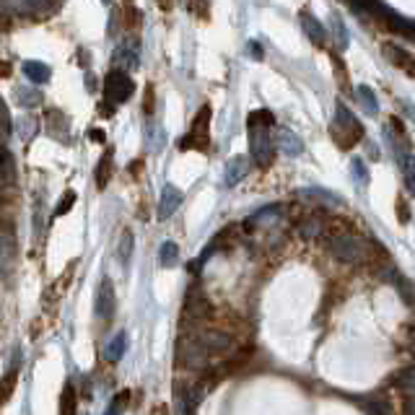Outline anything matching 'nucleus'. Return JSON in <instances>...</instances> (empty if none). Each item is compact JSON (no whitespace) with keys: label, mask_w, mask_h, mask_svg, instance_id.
<instances>
[{"label":"nucleus","mask_w":415,"mask_h":415,"mask_svg":"<svg viewBox=\"0 0 415 415\" xmlns=\"http://www.w3.org/2000/svg\"><path fill=\"white\" fill-rule=\"evenodd\" d=\"M272 115L267 109H257L247 117V133H250V153L260 169H267L275 161V143H272Z\"/></svg>","instance_id":"f257e3e1"},{"label":"nucleus","mask_w":415,"mask_h":415,"mask_svg":"<svg viewBox=\"0 0 415 415\" xmlns=\"http://www.w3.org/2000/svg\"><path fill=\"white\" fill-rule=\"evenodd\" d=\"M324 234H327V239H324L327 252L337 260V262H345V265H364V262H369V260L374 257L372 244L366 242V239H361L358 234H353V231L329 229V231H324Z\"/></svg>","instance_id":"f03ea898"},{"label":"nucleus","mask_w":415,"mask_h":415,"mask_svg":"<svg viewBox=\"0 0 415 415\" xmlns=\"http://www.w3.org/2000/svg\"><path fill=\"white\" fill-rule=\"evenodd\" d=\"M329 138L335 140L337 148L343 150H351L356 143L364 140V125L353 115L351 109L345 107L343 101H337V109H335V120L329 125Z\"/></svg>","instance_id":"7ed1b4c3"},{"label":"nucleus","mask_w":415,"mask_h":415,"mask_svg":"<svg viewBox=\"0 0 415 415\" xmlns=\"http://www.w3.org/2000/svg\"><path fill=\"white\" fill-rule=\"evenodd\" d=\"M177 364L182 369L190 372H203L210 364V351L205 348V343L200 340V332H182V337L177 340Z\"/></svg>","instance_id":"20e7f679"},{"label":"nucleus","mask_w":415,"mask_h":415,"mask_svg":"<svg viewBox=\"0 0 415 415\" xmlns=\"http://www.w3.org/2000/svg\"><path fill=\"white\" fill-rule=\"evenodd\" d=\"M210 115H213V109L205 104L195 115L193 125H190V133L179 140V150H203V153L210 150Z\"/></svg>","instance_id":"39448f33"},{"label":"nucleus","mask_w":415,"mask_h":415,"mask_svg":"<svg viewBox=\"0 0 415 415\" xmlns=\"http://www.w3.org/2000/svg\"><path fill=\"white\" fill-rule=\"evenodd\" d=\"M182 314H185L182 317V322L193 324V327H198V324H203L205 319L213 317V307H210V301H208L205 291H203L200 286H193L187 291L185 312H182Z\"/></svg>","instance_id":"423d86ee"},{"label":"nucleus","mask_w":415,"mask_h":415,"mask_svg":"<svg viewBox=\"0 0 415 415\" xmlns=\"http://www.w3.org/2000/svg\"><path fill=\"white\" fill-rule=\"evenodd\" d=\"M135 93V83L130 78L128 71H120V68H112L104 78V96L112 104H125Z\"/></svg>","instance_id":"0eeeda50"},{"label":"nucleus","mask_w":415,"mask_h":415,"mask_svg":"<svg viewBox=\"0 0 415 415\" xmlns=\"http://www.w3.org/2000/svg\"><path fill=\"white\" fill-rule=\"evenodd\" d=\"M44 125H47V135L55 138L58 143H71V120L63 109H47L44 112Z\"/></svg>","instance_id":"6e6552de"},{"label":"nucleus","mask_w":415,"mask_h":415,"mask_svg":"<svg viewBox=\"0 0 415 415\" xmlns=\"http://www.w3.org/2000/svg\"><path fill=\"white\" fill-rule=\"evenodd\" d=\"M115 283L109 278L101 280L99 291H96V304H93V314L99 317L101 322H107V319H112V314H115Z\"/></svg>","instance_id":"1a4fd4ad"},{"label":"nucleus","mask_w":415,"mask_h":415,"mask_svg":"<svg viewBox=\"0 0 415 415\" xmlns=\"http://www.w3.org/2000/svg\"><path fill=\"white\" fill-rule=\"evenodd\" d=\"M200 340L205 343L210 356H223V353H229L234 348V337L229 332H221V329H203Z\"/></svg>","instance_id":"9d476101"},{"label":"nucleus","mask_w":415,"mask_h":415,"mask_svg":"<svg viewBox=\"0 0 415 415\" xmlns=\"http://www.w3.org/2000/svg\"><path fill=\"white\" fill-rule=\"evenodd\" d=\"M112 63H115V68H120V71H135L138 65H140V47H138L135 39L120 44L115 50Z\"/></svg>","instance_id":"9b49d317"},{"label":"nucleus","mask_w":415,"mask_h":415,"mask_svg":"<svg viewBox=\"0 0 415 415\" xmlns=\"http://www.w3.org/2000/svg\"><path fill=\"white\" fill-rule=\"evenodd\" d=\"M182 190L174 185H166L164 190H161V200H158V221H166V218H172L174 213L179 210V205H182Z\"/></svg>","instance_id":"f8f14e48"},{"label":"nucleus","mask_w":415,"mask_h":415,"mask_svg":"<svg viewBox=\"0 0 415 415\" xmlns=\"http://www.w3.org/2000/svg\"><path fill=\"white\" fill-rule=\"evenodd\" d=\"M381 55H384L394 68H400L402 73H408V76L415 78V58L410 52H405L402 47H397V44H384V47H381Z\"/></svg>","instance_id":"ddd939ff"},{"label":"nucleus","mask_w":415,"mask_h":415,"mask_svg":"<svg viewBox=\"0 0 415 415\" xmlns=\"http://www.w3.org/2000/svg\"><path fill=\"white\" fill-rule=\"evenodd\" d=\"M299 24H301V29H304V34L309 36V42L314 44V47H324V42H327V34H324V26L317 21L314 16L307 14V11H301V14H299Z\"/></svg>","instance_id":"4468645a"},{"label":"nucleus","mask_w":415,"mask_h":415,"mask_svg":"<svg viewBox=\"0 0 415 415\" xmlns=\"http://www.w3.org/2000/svg\"><path fill=\"white\" fill-rule=\"evenodd\" d=\"M278 145L286 156H301V153H304V140H301L291 128L278 130Z\"/></svg>","instance_id":"2eb2a0df"},{"label":"nucleus","mask_w":415,"mask_h":415,"mask_svg":"<svg viewBox=\"0 0 415 415\" xmlns=\"http://www.w3.org/2000/svg\"><path fill=\"white\" fill-rule=\"evenodd\" d=\"M324 231H327V221H324L319 213L304 215V221L299 223L301 239H314V237H319V234H324Z\"/></svg>","instance_id":"dca6fc26"},{"label":"nucleus","mask_w":415,"mask_h":415,"mask_svg":"<svg viewBox=\"0 0 415 415\" xmlns=\"http://www.w3.org/2000/svg\"><path fill=\"white\" fill-rule=\"evenodd\" d=\"M16 260V239L6 231H0V275H6L14 267Z\"/></svg>","instance_id":"f3484780"},{"label":"nucleus","mask_w":415,"mask_h":415,"mask_svg":"<svg viewBox=\"0 0 415 415\" xmlns=\"http://www.w3.org/2000/svg\"><path fill=\"white\" fill-rule=\"evenodd\" d=\"M16 185V161L14 153L0 145V187H14Z\"/></svg>","instance_id":"a211bd4d"},{"label":"nucleus","mask_w":415,"mask_h":415,"mask_svg":"<svg viewBox=\"0 0 415 415\" xmlns=\"http://www.w3.org/2000/svg\"><path fill=\"white\" fill-rule=\"evenodd\" d=\"M24 76L31 81V83H47L52 78L50 65L42 63V60H24Z\"/></svg>","instance_id":"6ab92c4d"},{"label":"nucleus","mask_w":415,"mask_h":415,"mask_svg":"<svg viewBox=\"0 0 415 415\" xmlns=\"http://www.w3.org/2000/svg\"><path fill=\"white\" fill-rule=\"evenodd\" d=\"M247 172H250V161L244 156H234L229 164H226V185L237 187L239 182L247 177Z\"/></svg>","instance_id":"aec40b11"},{"label":"nucleus","mask_w":415,"mask_h":415,"mask_svg":"<svg viewBox=\"0 0 415 415\" xmlns=\"http://www.w3.org/2000/svg\"><path fill=\"white\" fill-rule=\"evenodd\" d=\"M392 386L394 389H400L402 394H408V397H415V366L410 369H402L392 376Z\"/></svg>","instance_id":"412c9836"},{"label":"nucleus","mask_w":415,"mask_h":415,"mask_svg":"<svg viewBox=\"0 0 415 415\" xmlns=\"http://www.w3.org/2000/svg\"><path fill=\"white\" fill-rule=\"evenodd\" d=\"M16 379H19V353H16L14 364L8 369L6 379L0 381V408H3V402L11 400V394H14V386H16Z\"/></svg>","instance_id":"4be33fe9"},{"label":"nucleus","mask_w":415,"mask_h":415,"mask_svg":"<svg viewBox=\"0 0 415 415\" xmlns=\"http://www.w3.org/2000/svg\"><path fill=\"white\" fill-rule=\"evenodd\" d=\"M16 101H19V107H24V109L42 107V93L36 91L34 86H19L16 88Z\"/></svg>","instance_id":"5701e85b"},{"label":"nucleus","mask_w":415,"mask_h":415,"mask_svg":"<svg viewBox=\"0 0 415 415\" xmlns=\"http://www.w3.org/2000/svg\"><path fill=\"white\" fill-rule=\"evenodd\" d=\"M356 99H358V104L364 107L366 115H376V112H379V101H376V93H374L372 86H358Z\"/></svg>","instance_id":"b1692460"},{"label":"nucleus","mask_w":415,"mask_h":415,"mask_svg":"<svg viewBox=\"0 0 415 415\" xmlns=\"http://www.w3.org/2000/svg\"><path fill=\"white\" fill-rule=\"evenodd\" d=\"M52 3L55 0H19V8L26 16H44L52 11Z\"/></svg>","instance_id":"393cba45"},{"label":"nucleus","mask_w":415,"mask_h":415,"mask_svg":"<svg viewBox=\"0 0 415 415\" xmlns=\"http://www.w3.org/2000/svg\"><path fill=\"white\" fill-rule=\"evenodd\" d=\"M36 133H39V120L34 115H24L19 120V135H21V140L24 143H31L36 138Z\"/></svg>","instance_id":"a878e982"},{"label":"nucleus","mask_w":415,"mask_h":415,"mask_svg":"<svg viewBox=\"0 0 415 415\" xmlns=\"http://www.w3.org/2000/svg\"><path fill=\"white\" fill-rule=\"evenodd\" d=\"M109 177H112V148L99 158V166H96V187L104 190L109 185Z\"/></svg>","instance_id":"bb28decb"},{"label":"nucleus","mask_w":415,"mask_h":415,"mask_svg":"<svg viewBox=\"0 0 415 415\" xmlns=\"http://www.w3.org/2000/svg\"><path fill=\"white\" fill-rule=\"evenodd\" d=\"M179 262V247L174 242H164L158 250V265L161 267H174Z\"/></svg>","instance_id":"cd10ccee"},{"label":"nucleus","mask_w":415,"mask_h":415,"mask_svg":"<svg viewBox=\"0 0 415 415\" xmlns=\"http://www.w3.org/2000/svg\"><path fill=\"white\" fill-rule=\"evenodd\" d=\"M125 348H128V337H125V332H117V335L107 343V358L112 364H117V361L125 356Z\"/></svg>","instance_id":"c85d7f7f"},{"label":"nucleus","mask_w":415,"mask_h":415,"mask_svg":"<svg viewBox=\"0 0 415 415\" xmlns=\"http://www.w3.org/2000/svg\"><path fill=\"white\" fill-rule=\"evenodd\" d=\"M392 283L397 286V291H400L402 301L408 304V307L415 309V286L410 283V280H405L402 275H392Z\"/></svg>","instance_id":"c756f323"},{"label":"nucleus","mask_w":415,"mask_h":415,"mask_svg":"<svg viewBox=\"0 0 415 415\" xmlns=\"http://www.w3.org/2000/svg\"><path fill=\"white\" fill-rule=\"evenodd\" d=\"M133 244H135L133 234H130V231H125V234H122V239H120V247H117V260H120L122 267H128L130 255H133Z\"/></svg>","instance_id":"7c9ffc66"},{"label":"nucleus","mask_w":415,"mask_h":415,"mask_svg":"<svg viewBox=\"0 0 415 415\" xmlns=\"http://www.w3.org/2000/svg\"><path fill=\"white\" fill-rule=\"evenodd\" d=\"M76 389H73V384H68L63 389V402H60V413H76Z\"/></svg>","instance_id":"2f4dec72"},{"label":"nucleus","mask_w":415,"mask_h":415,"mask_svg":"<svg viewBox=\"0 0 415 415\" xmlns=\"http://www.w3.org/2000/svg\"><path fill=\"white\" fill-rule=\"evenodd\" d=\"M332 31H335V39H337V47H348V29L343 26V21H340V16H332Z\"/></svg>","instance_id":"473e14b6"},{"label":"nucleus","mask_w":415,"mask_h":415,"mask_svg":"<svg viewBox=\"0 0 415 415\" xmlns=\"http://www.w3.org/2000/svg\"><path fill=\"white\" fill-rule=\"evenodd\" d=\"M76 200H78V195L73 193V190H68V193L63 195V200L58 203V208H55V215H65V213H71V208L76 205Z\"/></svg>","instance_id":"72a5a7b5"},{"label":"nucleus","mask_w":415,"mask_h":415,"mask_svg":"<svg viewBox=\"0 0 415 415\" xmlns=\"http://www.w3.org/2000/svg\"><path fill=\"white\" fill-rule=\"evenodd\" d=\"M402 169H405V182H408V190L415 195V156H408L402 161Z\"/></svg>","instance_id":"f704fd0d"},{"label":"nucleus","mask_w":415,"mask_h":415,"mask_svg":"<svg viewBox=\"0 0 415 415\" xmlns=\"http://www.w3.org/2000/svg\"><path fill=\"white\" fill-rule=\"evenodd\" d=\"M351 169H353V177H356L358 187H366V185H369V172L364 169V161H361V158H353Z\"/></svg>","instance_id":"c9c22d12"},{"label":"nucleus","mask_w":415,"mask_h":415,"mask_svg":"<svg viewBox=\"0 0 415 415\" xmlns=\"http://www.w3.org/2000/svg\"><path fill=\"white\" fill-rule=\"evenodd\" d=\"M332 63H335V78L337 83H340V88H351V83H348V71H343V60L337 58V55H332Z\"/></svg>","instance_id":"e433bc0d"},{"label":"nucleus","mask_w":415,"mask_h":415,"mask_svg":"<svg viewBox=\"0 0 415 415\" xmlns=\"http://www.w3.org/2000/svg\"><path fill=\"white\" fill-rule=\"evenodd\" d=\"M3 133H6V138H8V133H11V115H8L3 99H0V135H3Z\"/></svg>","instance_id":"4c0bfd02"},{"label":"nucleus","mask_w":415,"mask_h":415,"mask_svg":"<svg viewBox=\"0 0 415 415\" xmlns=\"http://www.w3.org/2000/svg\"><path fill=\"white\" fill-rule=\"evenodd\" d=\"M397 221L402 223V226H405V223L410 221V205H405V198H397Z\"/></svg>","instance_id":"58836bf2"},{"label":"nucleus","mask_w":415,"mask_h":415,"mask_svg":"<svg viewBox=\"0 0 415 415\" xmlns=\"http://www.w3.org/2000/svg\"><path fill=\"white\" fill-rule=\"evenodd\" d=\"M400 337H402V343H405V348L415 356V327H405Z\"/></svg>","instance_id":"ea45409f"},{"label":"nucleus","mask_w":415,"mask_h":415,"mask_svg":"<svg viewBox=\"0 0 415 415\" xmlns=\"http://www.w3.org/2000/svg\"><path fill=\"white\" fill-rule=\"evenodd\" d=\"M128 397H130V392H120V394H117V400H115V405L109 408V413H120V410H122V402L128 400Z\"/></svg>","instance_id":"a19ab883"},{"label":"nucleus","mask_w":415,"mask_h":415,"mask_svg":"<svg viewBox=\"0 0 415 415\" xmlns=\"http://www.w3.org/2000/svg\"><path fill=\"white\" fill-rule=\"evenodd\" d=\"M250 52H252V58H257V60L265 58V52L260 50V44H257V42H250Z\"/></svg>","instance_id":"79ce46f5"},{"label":"nucleus","mask_w":415,"mask_h":415,"mask_svg":"<svg viewBox=\"0 0 415 415\" xmlns=\"http://www.w3.org/2000/svg\"><path fill=\"white\" fill-rule=\"evenodd\" d=\"M145 112H153V88L148 86V91H145Z\"/></svg>","instance_id":"37998d69"},{"label":"nucleus","mask_w":415,"mask_h":415,"mask_svg":"<svg viewBox=\"0 0 415 415\" xmlns=\"http://www.w3.org/2000/svg\"><path fill=\"white\" fill-rule=\"evenodd\" d=\"M86 88L88 91H96V76L93 73H86Z\"/></svg>","instance_id":"c03bdc74"},{"label":"nucleus","mask_w":415,"mask_h":415,"mask_svg":"<svg viewBox=\"0 0 415 415\" xmlns=\"http://www.w3.org/2000/svg\"><path fill=\"white\" fill-rule=\"evenodd\" d=\"M6 76H11V65L0 63V78H6Z\"/></svg>","instance_id":"a18cd8bd"},{"label":"nucleus","mask_w":415,"mask_h":415,"mask_svg":"<svg viewBox=\"0 0 415 415\" xmlns=\"http://www.w3.org/2000/svg\"><path fill=\"white\" fill-rule=\"evenodd\" d=\"M405 413H415V402H413V397H408V402H405Z\"/></svg>","instance_id":"49530a36"},{"label":"nucleus","mask_w":415,"mask_h":415,"mask_svg":"<svg viewBox=\"0 0 415 415\" xmlns=\"http://www.w3.org/2000/svg\"><path fill=\"white\" fill-rule=\"evenodd\" d=\"M158 6L164 8V11H169V8H172V0H158Z\"/></svg>","instance_id":"de8ad7c7"},{"label":"nucleus","mask_w":415,"mask_h":415,"mask_svg":"<svg viewBox=\"0 0 415 415\" xmlns=\"http://www.w3.org/2000/svg\"><path fill=\"white\" fill-rule=\"evenodd\" d=\"M91 138H93V140H104V133H99V130H96V133H91Z\"/></svg>","instance_id":"09e8293b"},{"label":"nucleus","mask_w":415,"mask_h":415,"mask_svg":"<svg viewBox=\"0 0 415 415\" xmlns=\"http://www.w3.org/2000/svg\"><path fill=\"white\" fill-rule=\"evenodd\" d=\"M101 3H107V6H109V3H112V0H101Z\"/></svg>","instance_id":"8fccbe9b"},{"label":"nucleus","mask_w":415,"mask_h":415,"mask_svg":"<svg viewBox=\"0 0 415 415\" xmlns=\"http://www.w3.org/2000/svg\"><path fill=\"white\" fill-rule=\"evenodd\" d=\"M0 190H3V187H0Z\"/></svg>","instance_id":"3c124183"}]
</instances>
